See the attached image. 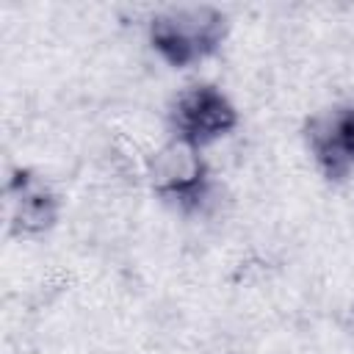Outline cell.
<instances>
[{
    "instance_id": "obj_1",
    "label": "cell",
    "mask_w": 354,
    "mask_h": 354,
    "mask_svg": "<svg viewBox=\"0 0 354 354\" xmlns=\"http://www.w3.org/2000/svg\"><path fill=\"white\" fill-rule=\"evenodd\" d=\"M183 116H185V127L191 133H199V136H213L216 130H221L230 122V111L213 94L191 97L183 108Z\"/></svg>"
}]
</instances>
